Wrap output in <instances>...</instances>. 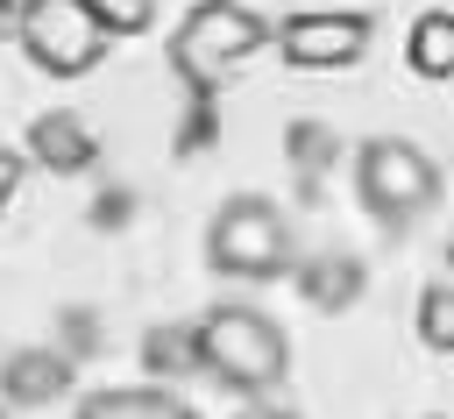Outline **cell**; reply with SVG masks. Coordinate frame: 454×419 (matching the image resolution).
Returning a JSON list of instances; mask_svg holds the SVG:
<instances>
[{
	"instance_id": "15",
	"label": "cell",
	"mask_w": 454,
	"mask_h": 419,
	"mask_svg": "<svg viewBox=\"0 0 454 419\" xmlns=\"http://www.w3.org/2000/svg\"><path fill=\"white\" fill-rule=\"evenodd\" d=\"M241 419H298V412H291V405H270V398H255Z\"/></svg>"
},
{
	"instance_id": "16",
	"label": "cell",
	"mask_w": 454,
	"mask_h": 419,
	"mask_svg": "<svg viewBox=\"0 0 454 419\" xmlns=\"http://www.w3.org/2000/svg\"><path fill=\"white\" fill-rule=\"evenodd\" d=\"M7 28H14V7H7V0H0V36H7Z\"/></svg>"
},
{
	"instance_id": "17",
	"label": "cell",
	"mask_w": 454,
	"mask_h": 419,
	"mask_svg": "<svg viewBox=\"0 0 454 419\" xmlns=\"http://www.w3.org/2000/svg\"><path fill=\"white\" fill-rule=\"evenodd\" d=\"M7 7H14V14H21V0H7Z\"/></svg>"
},
{
	"instance_id": "9",
	"label": "cell",
	"mask_w": 454,
	"mask_h": 419,
	"mask_svg": "<svg viewBox=\"0 0 454 419\" xmlns=\"http://www.w3.org/2000/svg\"><path fill=\"white\" fill-rule=\"evenodd\" d=\"M28 156H43L50 170H92V135H85V121L78 114H43L35 128H28Z\"/></svg>"
},
{
	"instance_id": "3",
	"label": "cell",
	"mask_w": 454,
	"mask_h": 419,
	"mask_svg": "<svg viewBox=\"0 0 454 419\" xmlns=\"http://www.w3.org/2000/svg\"><path fill=\"white\" fill-rule=\"evenodd\" d=\"M206 263L220 277H241V284H270L291 270V220L277 199L262 192H234L220 199L213 227H206Z\"/></svg>"
},
{
	"instance_id": "12",
	"label": "cell",
	"mask_w": 454,
	"mask_h": 419,
	"mask_svg": "<svg viewBox=\"0 0 454 419\" xmlns=\"http://www.w3.org/2000/svg\"><path fill=\"white\" fill-rule=\"evenodd\" d=\"M419 341L440 348V355H454V284H433L419 298Z\"/></svg>"
},
{
	"instance_id": "4",
	"label": "cell",
	"mask_w": 454,
	"mask_h": 419,
	"mask_svg": "<svg viewBox=\"0 0 454 419\" xmlns=\"http://www.w3.org/2000/svg\"><path fill=\"white\" fill-rule=\"evenodd\" d=\"M355 192H362V206L376 213V227H411L433 199H440V163L419 149V142H404V135H369L362 149H355Z\"/></svg>"
},
{
	"instance_id": "2",
	"label": "cell",
	"mask_w": 454,
	"mask_h": 419,
	"mask_svg": "<svg viewBox=\"0 0 454 419\" xmlns=\"http://www.w3.org/2000/svg\"><path fill=\"white\" fill-rule=\"evenodd\" d=\"M262 43H270V21H262L255 7H241V0H199V7L177 21V36H170V64H177V78H184L192 92H213V85H227Z\"/></svg>"
},
{
	"instance_id": "11",
	"label": "cell",
	"mask_w": 454,
	"mask_h": 419,
	"mask_svg": "<svg viewBox=\"0 0 454 419\" xmlns=\"http://www.w3.org/2000/svg\"><path fill=\"white\" fill-rule=\"evenodd\" d=\"M142 362H149L156 376L199 369V327H149V341H142Z\"/></svg>"
},
{
	"instance_id": "6",
	"label": "cell",
	"mask_w": 454,
	"mask_h": 419,
	"mask_svg": "<svg viewBox=\"0 0 454 419\" xmlns=\"http://www.w3.org/2000/svg\"><path fill=\"white\" fill-rule=\"evenodd\" d=\"M270 43H277L284 64H298V71H348V64H362V50H369V14H340V7L284 14V21L270 28Z\"/></svg>"
},
{
	"instance_id": "10",
	"label": "cell",
	"mask_w": 454,
	"mask_h": 419,
	"mask_svg": "<svg viewBox=\"0 0 454 419\" xmlns=\"http://www.w3.org/2000/svg\"><path fill=\"white\" fill-rule=\"evenodd\" d=\"M404 57H411V71H419V78H454V14H447V7L419 14V21H411Z\"/></svg>"
},
{
	"instance_id": "8",
	"label": "cell",
	"mask_w": 454,
	"mask_h": 419,
	"mask_svg": "<svg viewBox=\"0 0 454 419\" xmlns=\"http://www.w3.org/2000/svg\"><path fill=\"white\" fill-rule=\"evenodd\" d=\"M71 419H199L177 391H156V383H128V391H92Z\"/></svg>"
},
{
	"instance_id": "13",
	"label": "cell",
	"mask_w": 454,
	"mask_h": 419,
	"mask_svg": "<svg viewBox=\"0 0 454 419\" xmlns=\"http://www.w3.org/2000/svg\"><path fill=\"white\" fill-rule=\"evenodd\" d=\"M92 14L106 21V36H142L156 21V0H92Z\"/></svg>"
},
{
	"instance_id": "5",
	"label": "cell",
	"mask_w": 454,
	"mask_h": 419,
	"mask_svg": "<svg viewBox=\"0 0 454 419\" xmlns=\"http://www.w3.org/2000/svg\"><path fill=\"white\" fill-rule=\"evenodd\" d=\"M14 36H21L28 64L50 71V78H85V71H99V57H106V43H114L106 21L92 14V0H21Z\"/></svg>"
},
{
	"instance_id": "1",
	"label": "cell",
	"mask_w": 454,
	"mask_h": 419,
	"mask_svg": "<svg viewBox=\"0 0 454 419\" xmlns=\"http://www.w3.org/2000/svg\"><path fill=\"white\" fill-rule=\"evenodd\" d=\"M199 369L220 376L227 391H241V398L255 405V398H270V391L284 383L291 341H284V327H277L262 305L227 298V305H213V312L199 320Z\"/></svg>"
},
{
	"instance_id": "14",
	"label": "cell",
	"mask_w": 454,
	"mask_h": 419,
	"mask_svg": "<svg viewBox=\"0 0 454 419\" xmlns=\"http://www.w3.org/2000/svg\"><path fill=\"white\" fill-rule=\"evenodd\" d=\"M14 185H21V156H14V149H0V206L14 199Z\"/></svg>"
},
{
	"instance_id": "7",
	"label": "cell",
	"mask_w": 454,
	"mask_h": 419,
	"mask_svg": "<svg viewBox=\"0 0 454 419\" xmlns=\"http://www.w3.org/2000/svg\"><path fill=\"white\" fill-rule=\"evenodd\" d=\"M71 383V355H57V348H21V355H7L0 362V398L7 405H50L57 391Z\"/></svg>"
},
{
	"instance_id": "18",
	"label": "cell",
	"mask_w": 454,
	"mask_h": 419,
	"mask_svg": "<svg viewBox=\"0 0 454 419\" xmlns=\"http://www.w3.org/2000/svg\"><path fill=\"white\" fill-rule=\"evenodd\" d=\"M0 419H7V412H0Z\"/></svg>"
}]
</instances>
